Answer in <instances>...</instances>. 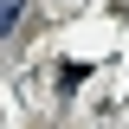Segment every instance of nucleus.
Returning <instances> with one entry per match:
<instances>
[{
  "label": "nucleus",
  "mask_w": 129,
  "mask_h": 129,
  "mask_svg": "<svg viewBox=\"0 0 129 129\" xmlns=\"http://www.w3.org/2000/svg\"><path fill=\"white\" fill-rule=\"evenodd\" d=\"M19 13H26V0H0V32H13Z\"/></svg>",
  "instance_id": "1"
}]
</instances>
